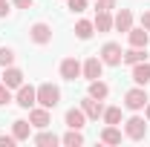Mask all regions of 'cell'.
I'll list each match as a JSON object with an SVG mask.
<instances>
[{"instance_id":"cell-11","label":"cell","mask_w":150,"mask_h":147,"mask_svg":"<svg viewBox=\"0 0 150 147\" xmlns=\"http://www.w3.org/2000/svg\"><path fill=\"white\" fill-rule=\"evenodd\" d=\"M64 121H67V127H69V130H81L84 124H87V115H84L81 107H72V110H67Z\"/></svg>"},{"instance_id":"cell-4","label":"cell","mask_w":150,"mask_h":147,"mask_svg":"<svg viewBox=\"0 0 150 147\" xmlns=\"http://www.w3.org/2000/svg\"><path fill=\"white\" fill-rule=\"evenodd\" d=\"M150 98H147V92H144V87H133V90L124 92V107L133 112H139V110H144V104H147Z\"/></svg>"},{"instance_id":"cell-3","label":"cell","mask_w":150,"mask_h":147,"mask_svg":"<svg viewBox=\"0 0 150 147\" xmlns=\"http://www.w3.org/2000/svg\"><path fill=\"white\" fill-rule=\"evenodd\" d=\"M124 136L133 139V141H142L144 136H147V118H139V115H133L124 121Z\"/></svg>"},{"instance_id":"cell-6","label":"cell","mask_w":150,"mask_h":147,"mask_svg":"<svg viewBox=\"0 0 150 147\" xmlns=\"http://www.w3.org/2000/svg\"><path fill=\"white\" fill-rule=\"evenodd\" d=\"M121 58H124V52H121V46L118 43H104L101 46V61H104V66H121Z\"/></svg>"},{"instance_id":"cell-28","label":"cell","mask_w":150,"mask_h":147,"mask_svg":"<svg viewBox=\"0 0 150 147\" xmlns=\"http://www.w3.org/2000/svg\"><path fill=\"white\" fill-rule=\"evenodd\" d=\"M115 9V0H95V12H110Z\"/></svg>"},{"instance_id":"cell-17","label":"cell","mask_w":150,"mask_h":147,"mask_svg":"<svg viewBox=\"0 0 150 147\" xmlns=\"http://www.w3.org/2000/svg\"><path fill=\"white\" fill-rule=\"evenodd\" d=\"M29 133H32V124H29V121H23V118L12 121V136H15L18 141H26V139H29Z\"/></svg>"},{"instance_id":"cell-22","label":"cell","mask_w":150,"mask_h":147,"mask_svg":"<svg viewBox=\"0 0 150 147\" xmlns=\"http://www.w3.org/2000/svg\"><path fill=\"white\" fill-rule=\"evenodd\" d=\"M104 124H121V107H104Z\"/></svg>"},{"instance_id":"cell-21","label":"cell","mask_w":150,"mask_h":147,"mask_svg":"<svg viewBox=\"0 0 150 147\" xmlns=\"http://www.w3.org/2000/svg\"><path fill=\"white\" fill-rule=\"evenodd\" d=\"M58 141H61V139H58L55 133H49L46 127H43V130H40V133L35 136V144H38V147H55Z\"/></svg>"},{"instance_id":"cell-24","label":"cell","mask_w":150,"mask_h":147,"mask_svg":"<svg viewBox=\"0 0 150 147\" xmlns=\"http://www.w3.org/2000/svg\"><path fill=\"white\" fill-rule=\"evenodd\" d=\"M61 141H64L67 147H81V144H84V136H81V130H69Z\"/></svg>"},{"instance_id":"cell-25","label":"cell","mask_w":150,"mask_h":147,"mask_svg":"<svg viewBox=\"0 0 150 147\" xmlns=\"http://www.w3.org/2000/svg\"><path fill=\"white\" fill-rule=\"evenodd\" d=\"M15 64V49L12 46H0V66L6 69V66H12Z\"/></svg>"},{"instance_id":"cell-31","label":"cell","mask_w":150,"mask_h":147,"mask_svg":"<svg viewBox=\"0 0 150 147\" xmlns=\"http://www.w3.org/2000/svg\"><path fill=\"white\" fill-rule=\"evenodd\" d=\"M12 3H15L18 9H32V6H35V0H12Z\"/></svg>"},{"instance_id":"cell-8","label":"cell","mask_w":150,"mask_h":147,"mask_svg":"<svg viewBox=\"0 0 150 147\" xmlns=\"http://www.w3.org/2000/svg\"><path fill=\"white\" fill-rule=\"evenodd\" d=\"M61 78H67V81L81 78V61L78 58H64L61 61Z\"/></svg>"},{"instance_id":"cell-32","label":"cell","mask_w":150,"mask_h":147,"mask_svg":"<svg viewBox=\"0 0 150 147\" xmlns=\"http://www.w3.org/2000/svg\"><path fill=\"white\" fill-rule=\"evenodd\" d=\"M142 26L150 32V12H144V15H142Z\"/></svg>"},{"instance_id":"cell-1","label":"cell","mask_w":150,"mask_h":147,"mask_svg":"<svg viewBox=\"0 0 150 147\" xmlns=\"http://www.w3.org/2000/svg\"><path fill=\"white\" fill-rule=\"evenodd\" d=\"M38 104L46 107V110H55L58 104H61V90H58L55 84H40L38 87Z\"/></svg>"},{"instance_id":"cell-30","label":"cell","mask_w":150,"mask_h":147,"mask_svg":"<svg viewBox=\"0 0 150 147\" xmlns=\"http://www.w3.org/2000/svg\"><path fill=\"white\" fill-rule=\"evenodd\" d=\"M9 12H12L9 0H0V18H9Z\"/></svg>"},{"instance_id":"cell-27","label":"cell","mask_w":150,"mask_h":147,"mask_svg":"<svg viewBox=\"0 0 150 147\" xmlns=\"http://www.w3.org/2000/svg\"><path fill=\"white\" fill-rule=\"evenodd\" d=\"M67 6H69V12H75V15H81V12L87 9V0H67Z\"/></svg>"},{"instance_id":"cell-29","label":"cell","mask_w":150,"mask_h":147,"mask_svg":"<svg viewBox=\"0 0 150 147\" xmlns=\"http://www.w3.org/2000/svg\"><path fill=\"white\" fill-rule=\"evenodd\" d=\"M0 144H3V147H15V144H18V139H15V136H6V133H3V136H0Z\"/></svg>"},{"instance_id":"cell-23","label":"cell","mask_w":150,"mask_h":147,"mask_svg":"<svg viewBox=\"0 0 150 147\" xmlns=\"http://www.w3.org/2000/svg\"><path fill=\"white\" fill-rule=\"evenodd\" d=\"M121 61H124V64H139V61H144V49H139V46H130V49H127V52H124V58H121Z\"/></svg>"},{"instance_id":"cell-12","label":"cell","mask_w":150,"mask_h":147,"mask_svg":"<svg viewBox=\"0 0 150 147\" xmlns=\"http://www.w3.org/2000/svg\"><path fill=\"white\" fill-rule=\"evenodd\" d=\"M112 29H118V32H130L133 29V12L130 9H121V12L112 18Z\"/></svg>"},{"instance_id":"cell-15","label":"cell","mask_w":150,"mask_h":147,"mask_svg":"<svg viewBox=\"0 0 150 147\" xmlns=\"http://www.w3.org/2000/svg\"><path fill=\"white\" fill-rule=\"evenodd\" d=\"M127 40H130V46H139V49H144L150 43V32L142 26V29H130L127 32Z\"/></svg>"},{"instance_id":"cell-26","label":"cell","mask_w":150,"mask_h":147,"mask_svg":"<svg viewBox=\"0 0 150 147\" xmlns=\"http://www.w3.org/2000/svg\"><path fill=\"white\" fill-rule=\"evenodd\" d=\"M12 101H15L12 90H9L6 84H0V107H6V104H12Z\"/></svg>"},{"instance_id":"cell-18","label":"cell","mask_w":150,"mask_h":147,"mask_svg":"<svg viewBox=\"0 0 150 147\" xmlns=\"http://www.w3.org/2000/svg\"><path fill=\"white\" fill-rule=\"evenodd\" d=\"M101 141L104 144H121V130L115 127V124H107V127L101 130Z\"/></svg>"},{"instance_id":"cell-5","label":"cell","mask_w":150,"mask_h":147,"mask_svg":"<svg viewBox=\"0 0 150 147\" xmlns=\"http://www.w3.org/2000/svg\"><path fill=\"white\" fill-rule=\"evenodd\" d=\"M15 104L23 107V110H32L38 104V90L35 87H29V84H20L18 87V95H15Z\"/></svg>"},{"instance_id":"cell-14","label":"cell","mask_w":150,"mask_h":147,"mask_svg":"<svg viewBox=\"0 0 150 147\" xmlns=\"http://www.w3.org/2000/svg\"><path fill=\"white\" fill-rule=\"evenodd\" d=\"M133 81H136L139 87H147L150 84V64H144V61L133 64Z\"/></svg>"},{"instance_id":"cell-19","label":"cell","mask_w":150,"mask_h":147,"mask_svg":"<svg viewBox=\"0 0 150 147\" xmlns=\"http://www.w3.org/2000/svg\"><path fill=\"white\" fill-rule=\"evenodd\" d=\"M93 26H95V32H110L112 29V15L110 12H95Z\"/></svg>"},{"instance_id":"cell-20","label":"cell","mask_w":150,"mask_h":147,"mask_svg":"<svg viewBox=\"0 0 150 147\" xmlns=\"http://www.w3.org/2000/svg\"><path fill=\"white\" fill-rule=\"evenodd\" d=\"M93 32H95L93 20H78V23H75V37H78V40H90Z\"/></svg>"},{"instance_id":"cell-2","label":"cell","mask_w":150,"mask_h":147,"mask_svg":"<svg viewBox=\"0 0 150 147\" xmlns=\"http://www.w3.org/2000/svg\"><path fill=\"white\" fill-rule=\"evenodd\" d=\"M29 40L38 43V46H46V43H52V26L49 23H43V20H38L29 26Z\"/></svg>"},{"instance_id":"cell-9","label":"cell","mask_w":150,"mask_h":147,"mask_svg":"<svg viewBox=\"0 0 150 147\" xmlns=\"http://www.w3.org/2000/svg\"><path fill=\"white\" fill-rule=\"evenodd\" d=\"M29 124H32V127H38V130L49 127V124H52L49 110H46V107H32V110H29Z\"/></svg>"},{"instance_id":"cell-7","label":"cell","mask_w":150,"mask_h":147,"mask_svg":"<svg viewBox=\"0 0 150 147\" xmlns=\"http://www.w3.org/2000/svg\"><path fill=\"white\" fill-rule=\"evenodd\" d=\"M101 72H104V61H101V58H87V61L81 64V75H84L87 81L101 78Z\"/></svg>"},{"instance_id":"cell-33","label":"cell","mask_w":150,"mask_h":147,"mask_svg":"<svg viewBox=\"0 0 150 147\" xmlns=\"http://www.w3.org/2000/svg\"><path fill=\"white\" fill-rule=\"evenodd\" d=\"M144 118H147V121H150V101H147V104H144Z\"/></svg>"},{"instance_id":"cell-13","label":"cell","mask_w":150,"mask_h":147,"mask_svg":"<svg viewBox=\"0 0 150 147\" xmlns=\"http://www.w3.org/2000/svg\"><path fill=\"white\" fill-rule=\"evenodd\" d=\"M3 78V84L9 87V90H18L20 84H23V72H20L18 66H6V72L0 75Z\"/></svg>"},{"instance_id":"cell-10","label":"cell","mask_w":150,"mask_h":147,"mask_svg":"<svg viewBox=\"0 0 150 147\" xmlns=\"http://www.w3.org/2000/svg\"><path fill=\"white\" fill-rule=\"evenodd\" d=\"M81 110H84V115H87V118H93V121H98V118L104 115V104H101V101H95V98H90V95H87V98L81 101Z\"/></svg>"},{"instance_id":"cell-16","label":"cell","mask_w":150,"mask_h":147,"mask_svg":"<svg viewBox=\"0 0 150 147\" xmlns=\"http://www.w3.org/2000/svg\"><path fill=\"white\" fill-rule=\"evenodd\" d=\"M90 98H95V101H104L107 95H110V87L101 81V78H95V81H90V92H87Z\"/></svg>"}]
</instances>
